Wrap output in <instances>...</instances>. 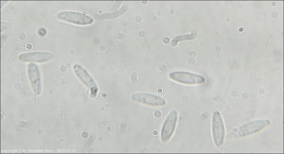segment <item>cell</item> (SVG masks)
Returning a JSON list of instances; mask_svg holds the SVG:
<instances>
[{
	"label": "cell",
	"mask_w": 284,
	"mask_h": 154,
	"mask_svg": "<svg viewBox=\"0 0 284 154\" xmlns=\"http://www.w3.org/2000/svg\"><path fill=\"white\" fill-rule=\"evenodd\" d=\"M212 131L214 142L217 146H221L224 141L225 129L222 117L220 112L216 111L213 114Z\"/></svg>",
	"instance_id": "obj_1"
},
{
	"label": "cell",
	"mask_w": 284,
	"mask_h": 154,
	"mask_svg": "<svg viewBox=\"0 0 284 154\" xmlns=\"http://www.w3.org/2000/svg\"><path fill=\"white\" fill-rule=\"evenodd\" d=\"M169 78L176 82L187 85H196L203 83L205 81L203 76L189 72L178 71L172 72Z\"/></svg>",
	"instance_id": "obj_2"
},
{
	"label": "cell",
	"mask_w": 284,
	"mask_h": 154,
	"mask_svg": "<svg viewBox=\"0 0 284 154\" xmlns=\"http://www.w3.org/2000/svg\"><path fill=\"white\" fill-rule=\"evenodd\" d=\"M178 118V113L175 110L169 114L163 125L161 132L162 142L165 143L171 138L175 130Z\"/></svg>",
	"instance_id": "obj_3"
},
{
	"label": "cell",
	"mask_w": 284,
	"mask_h": 154,
	"mask_svg": "<svg viewBox=\"0 0 284 154\" xmlns=\"http://www.w3.org/2000/svg\"><path fill=\"white\" fill-rule=\"evenodd\" d=\"M131 99L134 101L153 106H162L166 103L165 100L162 98L149 93H135L132 95Z\"/></svg>",
	"instance_id": "obj_4"
},
{
	"label": "cell",
	"mask_w": 284,
	"mask_h": 154,
	"mask_svg": "<svg viewBox=\"0 0 284 154\" xmlns=\"http://www.w3.org/2000/svg\"><path fill=\"white\" fill-rule=\"evenodd\" d=\"M59 18L65 21L80 25L92 24L93 20L90 17L83 14L70 11H63L58 15Z\"/></svg>",
	"instance_id": "obj_5"
},
{
	"label": "cell",
	"mask_w": 284,
	"mask_h": 154,
	"mask_svg": "<svg viewBox=\"0 0 284 154\" xmlns=\"http://www.w3.org/2000/svg\"><path fill=\"white\" fill-rule=\"evenodd\" d=\"M270 124L267 119L258 120L247 123L241 126L239 130L240 136H246L257 133Z\"/></svg>",
	"instance_id": "obj_6"
},
{
	"label": "cell",
	"mask_w": 284,
	"mask_h": 154,
	"mask_svg": "<svg viewBox=\"0 0 284 154\" xmlns=\"http://www.w3.org/2000/svg\"><path fill=\"white\" fill-rule=\"evenodd\" d=\"M75 73L77 77L84 84L91 88L93 94H96L97 88L95 82L88 72L79 64H75L73 67Z\"/></svg>",
	"instance_id": "obj_7"
},
{
	"label": "cell",
	"mask_w": 284,
	"mask_h": 154,
	"mask_svg": "<svg viewBox=\"0 0 284 154\" xmlns=\"http://www.w3.org/2000/svg\"><path fill=\"white\" fill-rule=\"evenodd\" d=\"M53 57V55L49 52H38L22 54L19 56V59L24 62H43L49 61Z\"/></svg>",
	"instance_id": "obj_8"
},
{
	"label": "cell",
	"mask_w": 284,
	"mask_h": 154,
	"mask_svg": "<svg viewBox=\"0 0 284 154\" xmlns=\"http://www.w3.org/2000/svg\"><path fill=\"white\" fill-rule=\"evenodd\" d=\"M27 71L30 82L35 89H39L41 84V78L37 66L34 63H30L28 65Z\"/></svg>",
	"instance_id": "obj_9"
},
{
	"label": "cell",
	"mask_w": 284,
	"mask_h": 154,
	"mask_svg": "<svg viewBox=\"0 0 284 154\" xmlns=\"http://www.w3.org/2000/svg\"><path fill=\"white\" fill-rule=\"evenodd\" d=\"M46 33L45 30L43 28H41L38 31L39 34L41 35H44Z\"/></svg>",
	"instance_id": "obj_10"
}]
</instances>
